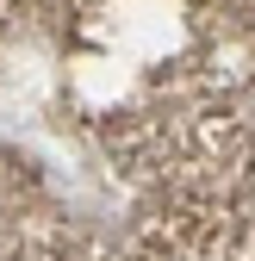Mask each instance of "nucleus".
I'll return each mask as SVG.
<instances>
[]
</instances>
